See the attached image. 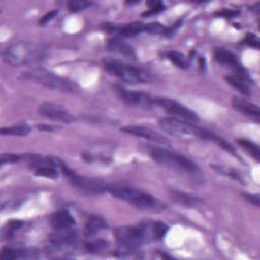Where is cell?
Returning a JSON list of instances; mask_svg holds the SVG:
<instances>
[{
	"label": "cell",
	"instance_id": "obj_29",
	"mask_svg": "<svg viewBox=\"0 0 260 260\" xmlns=\"http://www.w3.org/2000/svg\"><path fill=\"white\" fill-rule=\"evenodd\" d=\"M23 221L21 220H11L10 222H8L7 228L5 229V235L7 237H12L14 235L15 232H17L22 225H23Z\"/></svg>",
	"mask_w": 260,
	"mask_h": 260
},
{
	"label": "cell",
	"instance_id": "obj_35",
	"mask_svg": "<svg viewBox=\"0 0 260 260\" xmlns=\"http://www.w3.org/2000/svg\"><path fill=\"white\" fill-rule=\"evenodd\" d=\"M238 13H239L238 10H234V9H223V10H221V11H218V12L216 13V15L221 16V17L231 18V17H235Z\"/></svg>",
	"mask_w": 260,
	"mask_h": 260
},
{
	"label": "cell",
	"instance_id": "obj_26",
	"mask_svg": "<svg viewBox=\"0 0 260 260\" xmlns=\"http://www.w3.org/2000/svg\"><path fill=\"white\" fill-rule=\"evenodd\" d=\"M108 246H109L108 242H106L104 240H95V241L86 243L85 250L88 253H99V252H102L105 249H107Z\"/></svg>",
	"mask_w": 260,
	"mask_h": 260
},
{
	"label": "cell",
	"instance_id": "obj_28",
	"mask_svg": "<svg viewBox=\"0 0 260 260\" xmlns=\"http://www.w3.org/2000/svg\"><path fill=\"white\" fill-rule=\"evenodd\" d=\"M92 5V2L87 1H70L67 3V7L71 12H79Z\"/></svg>",
	"mask_w": 260,
	"mask_h": 260
},
{
	"label": "cell",
	"instance_id": "obj_22",
	"mask_svg": "<svg viewBox=\"0 0 260 260\" xmlns=\"http://www.w3.org/2000/svg\"><path fill=\"white\" fill-rule=\"evenodd\" d=\"M237 143L243 149H245L255 160H257V161L260 160V150H259V146L256 143H254V142H252L250 140L244 139V138L238 139Z\"/></svg>",
	"mask_w": 260,
	"mask_h": 260
},
{
	"label": "cell",
	"instance_id": "obj_18",
	"mask_svg": "<svg viewBox=\"0 0 260 260\" xmlns=\"http://www.w3.org/2000/svg\"><path fill=\"white\" fill-rule=\"evenodd\" d=\"M225 81L231 84L233 87H235L239 92H241L242 94L249 96L251 94V89L249 87V81L250 78H246L237 74H233V75H226L224 76Z\"/></svg>",
	"mask_w": 260,
	"mask_h": 260
},
{
	"label": "cell",
	"instance_id": "obj_33",
	"mask_svg": "<svg viewBox=\"0 0 260 260\" xmlns=\"http://www.w3.org/2000/svg\"><path fill=\"white\" fill-rule=\"evenodd\" d=\"M242 197L248 201L250 204H253L255 206H259L260 204V200H259V194L257 193H247V192H244L242 193Z\"/></svg>",
	"mask_w": 260,
	"mask_h": 260
},
{
	"label": "cell",
	"instance_id": "obj_12",
	"mask_svg": "<svg viewBox=\"0 0 260 260\" xmlns=\"http://www.w3.org/2000/svg\"><path fill=\"white\" fill-rule=\"evenodd\" d=\"M121 131L130 135L142 137L144 139H147L153 143L160 144L161 146H169L171 145V141L166 138L164 135L160 133L145 127V126H140V125H127L121 128Z\"/></svg>",
	"mask_w": 260,
	"mask_h": 260
},
{
	"label": "cell",
	"instance_id": "obj_3",
	"mask_svg": "<svg viewBox=\"0 0 260 260\" xmlns=\"http://www.w3.org/2000/svg\"><path fill=\"white\" fill-rule=\"evenodd\" d=\"M107 191L114 197L128 202L129 204L144 210L159 211L165 208V205L151 194L125 185H108Z\"/></svg>",
	"mask_w": 260,
	"mask_h": 260
},
{
	"label": "cell",
	"instance_id": "obj_34",
	"mask_svg": "<svg viewBox=\"0 0 260 260\" xmlns=\"http://www.w3.org/2000/svg\"><path fill=\"white\" fill-rule=\"evenodd\" d=\"M58 12H59L58 9H54V10H51V11L47 12V13L40 19V21H39L40 25H45L46 23H48L49 21H51V20L58 14Z\"/></svg>",
	"mask_w": 260,
	"mask_h": 260
},
{
	"label": "cell",
	"instance_id": "obj_6",
	"mask_svg": "<svg viewBox=\"0 0 260 260\" xmlns=\"http://www.w3.org/2000/svg\"><path fill=\"white\" fill-rule=\"evenodd\" d=\"M104 68L112 75L129 84H140L150 81V75L145 70L125 63L115 58H104Z\"/></svg>",
	"mask_w": 260,
	"mask_h": 260
},
{
	"label": "cell",
	"instance_id": "obj_11",
	"mask_svg": "<svg viewBox=\"0 0 260 260\" xmlns=\"http://www.w3.org/2000/svg\"><path fill=\"white\" fill-rule=\"evenodd\" d=\"M38 113L47 119L62 123H72L75 121V117L72 116L64 107L51 102L40 104L38 107Z\"/></svg>",
	"mask_w": 260,
	"mask_h": 260
},
{
	"label": "cell",
	"instance_id": "obj_20",
	"mask_svg": "<svg viewBox=\"0 0 260 260\" xmlns=\"http://www.w3.org/2000/svg\"><path fill=\"white\" fill-rule=\"evenodd\" d=\"M31 131V128L26 124H19L9 127H2L0 130L1 135H12V136H26Z\"/></svg>",
	"mask_w": 260,
	"mask_h": 260
},
{
	"label": "cell",
	"instance_id": "obj_10",
	"mask_svg": "<svg viewBox=\"0 0 260 260\" xmlns=\"http://www.w3.org/2000/svg\"><path fill=\"white\" fill-rule=\"evenodd\" d=\"M113 90L116 95L127 105L142 108H149L154 106V98L148 93L137 90H129L118 84L113 85Z\"/></svg>",
	"mask_w": 260,
	"mask_h": 260
},
{
	"label": "cell",
	"instance_id": "obj_9",
	"mask_svg": "<svg viewBox=\"0 0 260 260\" xmlns=\"http://www.w3.org/2000/svg\"><path fill=\"white\" fill-rule=\"evenodd\" d=\"M154 106H157L161 109H164L167 113L173 115L176 118H182L185 121L188 122H198L199 117L198 115L193 112L192 110L188 109L184 105L180 104L179 102L169 99V98H154Z\"/></svg>",
	"mask_w": 260,
	"mask_h": 260
},
{
	"label": "cell",
	"instance_id": "obj_17",
	"mask_svg": "<svg viewBox=\"0 0 260 260\" xmlns=\"http://www.w3.org/2000/svg\"><path fill=\"white\" fill-rule=\"evenodd\" d=\"M107 48L130 60H136V53L133 48L119 38H112L107 43Z\"/></svg>",
	"mask_w": 260,
	"mask_h": 260
},
{
	"label": "cell",
	"instance_id": "obj_25",
	"mask_svg": "<svg viewBox=\"0 0 260 260\" xmlns=\"http://www.w3.org/2000/svg\"><path fill=\"white\" fill-rule=\"evenodd\" d=\"M168 230L169 226L162 221H154L151 223V233L153 239H162Z\"/></svg>",
	"mask_w": 260,
	"mask_h": 260
},
{
	"label": "cell",
	"instance_id": "obj_21",
	"mask_svg": "<svg viewBox=\"0 0 260 260\" xmlns=\"http://www.w3.org/2000/svg\"><path fill=\"white\" fill-rule=\"evenodd\" d=\"M167 57L170 61H172L177 67L181 69H187L190 66L189 59L183 53L178 51H170L167 54Z\"/></svg>",
	"mask_w": 260,
	"mask_h": 260
},
{
	"label": "cell",
	"instance_id": "obj_24",
	"mask_svg": "<svg viewBox=\"0 0 260 260\" xmlns=\"http://www.w3.org/2000/svg\"><path fill=\"white\" fill-rule=\"evenodd\" d=\"M144 32L150 35H167L170 32V29L162 25L159 22H149L144 24Z\"/></svg>",
	"mask_w": 260,
	"mask_h": 260
},
{
	"label": "cell",
	"instance_id": "obj_30",
	"mask_svg": "<svg viewBox=\"0 0 260 260\" xmlns=\"http://www.w3.org/2000/svg\"><path fill=\"white\" fill-rule=\"evenodd\" d=\"M151 4L152 5L149 7V9L142 13V16H144V17L151 16V15L161 12L165 9V5L161 2H151Z\"/></svg>",
	"mask_w": 260,
	"mask_h": 260
},
{
	"label": "cell",
	"instance_id": "obj_16",
	"mask_svg": "<svg viewBox=\"0 0 260 260\" xmlns=\"http://www.w3.org/2000/svg\"><path fill=\"white\" fill-rule=\"evenodd\" d=\"M231 104L235 110H237L238 112L242 113L245 116L256 118V119H258L260 116L259 107L256 104L251 103L245 99H242L239 96H232Z\"/></svg>",
	"mask_w": 260,
	"mask_h": 260
},
{
	"label": "cell",
	"instance_id": "obj_7",
	"mask_svg": "<svg viewBox=\"0 0 260 260\" xmlns=\"http://www.w3.org/2000/svg\"><path fill=\"white\" fill-rule=\"evenodd\" d=\"M118 243L127 249H135L149 241L152 237L151 223H139L119 226L114 231Z\"/></svg>",
	"mask_w": 260,
	"mask_h": 260
},
{
	"label": "cell",
	"instance_id": "obj_5",
	"mask_svg": "<svg viewBox=\"0 0 260 260\" xmlns=\"http://www.w3.org/2000/svg\"><path fill=\"white\" fill-rule=\"evenodd\" d=\"M21 77L23 79H27V80H31L37 83H40L47 88L58 90L61 92L76 93L79 90L78 85L74 81L66 77L57 75L54 72H51L43 68L32 69L30 71L23 72L21 74Z\"/></svg>",
	"mask_w": 260,
	"mask_h": 260
},
{
	"label": "cell",
	"instance_id": "obj_32",
	"mask_svg": "<svg viewBox=\"0 0 260 260\" xmlns=\"http://www.w3.org/2000/svg\"><path fill=\"white\" fill-rule=\"evenodd\" d=\"M213 168H214L217 172H219V173H221V174H223V175H226V176H229V177H231V178H233V179H235V180H238L239 182L243 183V181H242V179H241V176L237 173V171H234V170H226V169H224V168H222V167H216V166H213Z\"/></svg>",
	"mask_w": 260,
	"mask_h": 260
},
{
	"label": "cell",
	"instance_id": "obj_19",
	"mask_svg": "<svg viewBox=\"0 0 260 260\" xmlns=\"http://www.w3.org/2000/svg\"><path fill=\"white\" fill-rule=\"evenodd\" d=\"M105 229H107L106 220L101 216L92 215L84 225V235L86 237H93Z\"/></svg>",
	"mask_w": 260,
	"mask_h": 260
},
{
	"label": "cell",
	"instance_id": "obj_23",
	"mask_svg": "<svg viewBox=\"0 0 260 260\" xmlns=\"http://www.w3.org/2000/svg\"><path fill=\"white\" fill-rule=\"evenodd\" d=\"M26 255V252L21 249H15L11 247H4L1 250L0 259L1 260H13V259H19L24 258Z\"/></svg>",
	"mask_w": 260,
	"mask_h": 260
},
{
	"label": "cell",
	"instance_id": "obj_8",
	"mask_svg": "<svg viewBox=\"0 0 260 260\" xmlns=\"http://www.w3.org/2000/svg\"><path fill=\"white\" fill-rule=\"evenodd\" d=\"M60 172L67 178L68 182L76 189L87 194H102L107 191L108 185L102 180L95 178H89L85 176L77 175L72 169H70L64 161H61Z\"/></svg>",
	"mask_w": 260,
	"mask_h": 260
},
{
	"label": "cell",
	"instance_id": "obj_36",
	"mask_svg": "<svg viewBox=\"0 0 260 260\" xmlns=\"http://www.w3.org/2000/svg\"><path fill=\"white\" fill-rule=\"evenodd\" d=\"M37 129L39 131H45V132H53L58 129V127L53 126V125H48V124H39L37 125Z\"/></svg>",
	"mask_w": 260,
	"mask_h": 260
},
{
	"label": "cell",
	"instance_id": "obj_2",
	"mask_svg": "<svg viewBox=\"0 0 260 260\" xmlns=\"http://www.w3.org/2000/svg\"><path fill=\"white\" fill-rule=\"evenodd\" d=\"M48 47L43 44L20 41L7 47L3 53V60L12 66L28 65L47 58Z\"/></svg>",
	"mask_w": 260,
	"mask_h": 260
},
{
	"label": "cell",
	"instance_id": "obj_31",
	"mask_svg": "<svg viewBox=\"0 0 260 260\" xmlns=\"http://www.w3.org/2000/svg\"><path fill=\"white\" fill-rule=\"evenodd\" d=\"M243 42L247 46H249V47H252V48H255V49H259V38L256 35H254V34L248 32L245 36Z\"/></svg>",
	"mask_w": 260,
	"mask_h": 260
},
{
	"label": "cell",
	"instance_id": "obj_13",
	"mask_svg": "<svg viewBox=\"0 0 260 260\" xmlns=\"http://www.w3.org/2000/svg\"><path fill=\"white\" fill-rule=\"evenodd\" d=\"M213 58L217 63L224 66H229L232 69H234L237 75L249 78V75L246 72L245 68L240 64L239 60L237 59V56L231 51L224 48H215L213 51Z\"/></svg>",
	"mask_w": 260,
	"mask_h": 260
},
{
	"label": "cell",
	"instance_id": "obj_1",
	"mask_svg": "<svg viewBox=\"0 0 260 260\" xmlns=\"http://www.w3.org/2000/svg\"><path fill=\"white\" fill-rule=\"evenodd\" d=\"M148 155L157 164L173 170L174 172L194 181L202 182L203 175L199 167L188 157L167 149L164 146L147 145L145 148Z\"/></svg>",
	"mask_w": 260,
	"mask_h": 260
},
{
	"label": "cell",
	"instance_id": "obj_15",
	"mask_svg": "<svg viewBox=\"0 0 260 260\" xmlns=\"http://www.w3.org/2000/svg\"><path fill=\"white\" fill-rule=\"evenodd\" d=\"M50 224L55 230H65V229H72L75 224V219L72 214L66 210H58L54 212L50 216Z\"/></svg>",
	"mask_w": 260,
	"mask_h": 260
},
{
	"label": "cell",
	"instance_id": "obj_14",
	"mask_svg": "<svg viewBox=\"0 0 260 260\" xmlns=\"http://www.w3.org/2000/svg\"><path fill=\"white\" fill-rule=\"evenodd\" d=\"M169 195H170V198L176 204H179L184 207H196L203 203V200L200 197L191 193L183 192V191L171 189L169 190Z\"/></svg>",
	"mask_w": 260,
	"mask_h": 260
},
{
	"label": "cell",
	"instance_id": "obj_4",
	"mask_svg": "<svg viewBox=\"0 0 260 260\" xmlns=\"http://www.w3.org/2000/svg\"><path fill=\"white\" fill-rule=\"evenodd\" d=\"M158 126L165 132L175 135V136H193L199 137L204 140H209L219 144L221 137L217 136L213 132H210L206 129L200 128L191 122L180 120L176 117H161L157 121Z\"/></svg>",
	"mask_w": 260,
	"mask_h": 260
},
{
	"label": "cell",
	"instance_id": "obj_27",
	"mask_svg": "<svg viewBox=\"0 0 260 260\" xmlns=\"http://www.w3.org/2000/svg\"><path fill=\"white\" fill-rule=\"evenodd\" d=\"M27 154H15V153H3L1 155V165H7V164H15L19 162L23 159H26Z\"/></svg>",
	"mask_w": 260,
	"mask_h": 260
}]
</instances>
